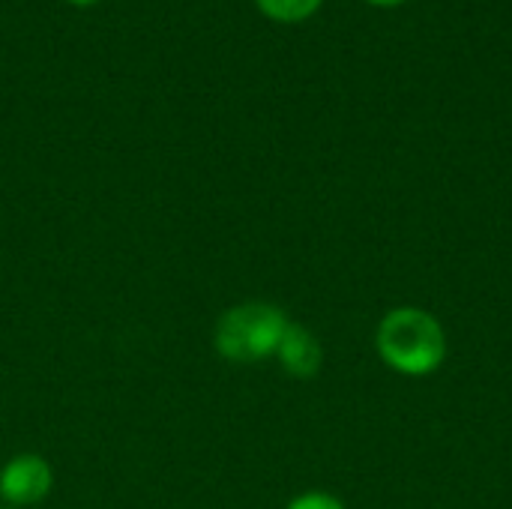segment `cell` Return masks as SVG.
Here are the masks:
<instances>
[{"mask_svg": "<svg viewBox=\"0 0 512 509\" xmlns=\"http://www.w3.org/2000/svg\"><path fill=\"white\" fill-rule=\"evenodd\" d=\"M258 9L273 18V21H282V24H297V21H306L309 15L318 12L321 0H255Z\"/></svg>", "mask_w": 512, "mask_h": 509, "instance_id": "5b68a950", "label": "cell"}, {"mask_svg": "<svg viewBox=\"0 0 512 509\" xmlns=\"http://www.w3.org/2000/svg\"><path fill=\"white\" fill-rule=\"evenodd\" d=\"M51 468L45 459L24 453L12 456L0 471V498L12 507H33L51 492Z\"/></svg>", "mask_w": 512, "mask_h": 509, "instance_id": "3957f363", "label": "cell"}, {"mask_svg": "<svg viewBox=\"0 0 512 509\" xmlns=\"http://www.w3.org/2000/svg\"><path fill=\"white\" fill-rule=\"evenodd\" d=\"M375 348L387 369L405 378H426L447 360V333L432 312L420 306H399L381 318Z\"/></svg>", "mask_w": 512, "mask_h": 509, "instance_id": "6da1fadb", "label": "cell"}, {"mask_svg": "<svg viewBox=\"0 0 512 509\" xmlns=\"http://www.w3.org/2000/svg\"><path fill=\"white\" fill-rule=\"evenodd\" d=\"M285 509H345V504L330 492H303Z\"/></svg>", "mask_w": 512, "mask_h": 509, "instance_id": "8992f818", "label": "cell"}, {"mask_svg": "<svg viewBox=\"0 0 512 509\" xmlns=\"http://www.w3.org/2000/svg\"><path fill=\"white\" fill-rule=\"evenodd\" d=\"M282 369L294 378H315L321 372L324 363V348L315 339L312 330H306L303 324H288L279 351H276Z\"/></svg>", "mask_w": 512, "mask_h": 509, "instance_id": "277c9868", "label": "cell"}, {"mask_svg": "<svg viewBox=\"0 0 512 509\" xmlns=\"http://www.w3.org/2000/svg\"><path fill=\"white\" fill-rule=\"evenodd\" d=\"M12 509H15V507H12Z\"/></svg>", "mask_w": 512, "mask_h": 509, "instance_id": "9c48e42d", "label": "cell"}, {"mask_svg": "<svg viewBox=\"0 0 512 509\" xmlns=\"http://www.w3.org/2000/svg\"><path fill=\"white\" fill-rule=\"evenodd\" d=\"M369 3H375V6H399L405 0H369Z\"/></svg>", "mask_w": 512, "mask_h": 509, "instance_id": "52a82bcc", "label": "cell"}, {"mask_svg": "<svg viewBox=\"0 0 512 509\" xmlns=\"http://www.w3.org/2000/svg\"><path fill=\"white\" fill-rule=\"evenodd\" d=\"M69 3H75V6H90V3H96V0H69Z\"/></svg>", "mask_w": 512, "mask_h": 509, "instance_id": "ba28073f", "label": "cell"}, {"mask_svg": "<svg viewBox=\"0 0 512 509\" xmlns=\"http://www.w3.org/2000/svg\"><path fill=\"white\" fill-rule=\"evenodd\" d=\"M288 315L273 303H240L216 324V351L231 363H258L279 351Z\"/></svg>", "mask_w": 512, "mask_h": 509, "instance_id": "7a4b0ae2", "label": "cell"}]
</instances>
